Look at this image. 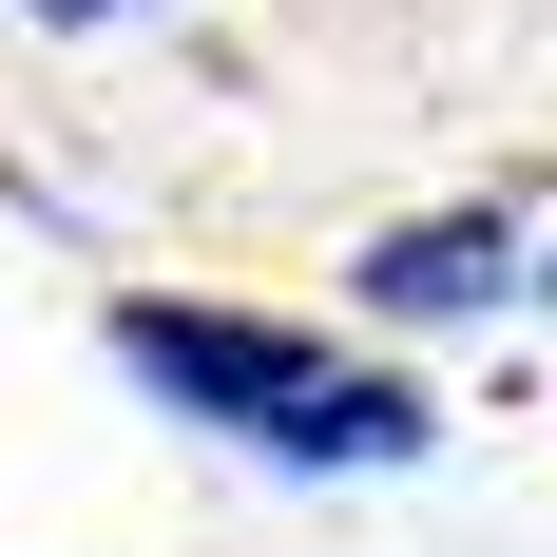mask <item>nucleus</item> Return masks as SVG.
Listing matches in <instances>:
<instances>
[{
  "mask_svg": "<svg viewBox=\"0 0 557 557\" xmlns=\"http://www.w3.org/2000/svg\"><path fill=\"white\" fill-rule=\"evenodd\" d=\"M539 288H557V212H539Z\"/></svg>",
  "mask_w": 557,
  "mask_h": 557,
  "instance_id": "20e7f679",
  "label": "nucleus"
},
{
  "mask_svg": "<svg viewBox=\"0 0 557 557\" xmlns=\"http://www.w3.org/2000/svg\"><path fill=\"white\" fill-rule=\"evenodd\" d=\"M20 20H39V39H97V20H135V0H20Z\"/></svg>",
  "mask_w": 557,
  "mask_h": 557,
  "instance_id": "7ed1b4c3",
  "label": "nucleus"
},
{
  "mask_svg": "<svg viewBox=\"0 0 557 557\" xmlns=\"http://www.w3.org/2000/svg\"><path fill=\"white\" fill-rule=\"evenodd\" d=\"M519 288H539V212L519 193H443V212H385L346 250V308L366 327H500Z\"/></svg>",
  "mask_w": 557,
  "mask_h": 557,
  "instance_id": "f03ea898",
  "label": "nucleus"
},
{
  "mask_svg": "<svg viewBox=\"0 0 557 557\" xmlns=\"http://www.w3.org/2000/svg\"><path fill=\"white\" fill-rule=\"evenodd\" d=\"M115 366L173 404V423H212V443L288 461V481H404V461L443 443V404L366 366V346L288 327V308H193V288H115Z\"/></svg>",
  "mask_w": 557,
  "mask_h": 557,
  "instance_id": "f257e3e1",
  "label": "nucleus"
}]
</instances>
